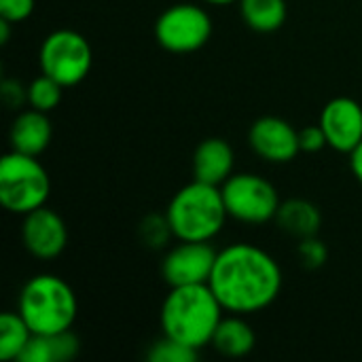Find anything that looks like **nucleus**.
<instances>
[{
  "instance_id": "nucleus-28",
  "label": "nucleus",
  "mask_w": 362,
  "mask_h": 362,
  "mask_svg": "<svg viewBox=\"0 0 362 362\" xmlns=\"http://www.w3.org/2000/svg\"><path fill=\"white\" fill-rule=\"evenodd\" d=\"M8 38H11V21H6V19L0 17V42L6 45Z\"/></svg>"
},
{
  "instance_id": "nucleus-23",
  "label": "nucleus",
  "mask_w": 362,
  "mask_h": 362,
  "mask_svg": "<svg viewBox=\"0 0 362 362\" xmlns=\"http://www.w3.org/2000/svg\"><path fill=\"white\" fill-rule=\"evenodd\" d=\"M297 259H299V263H301L305 269H320V267L327 263L329 252H327V246L314 235V238H303V240H299Z\"/></svg>"
},
{
  "instance_id": "nucleus-2",
  "label": "nucleus",
  "mask_w": 362,
  "mask_h": 362,
  "mask_svg": "<svg viewBox=\"0 0 362 362\" xmlns=\"http://www.w3.org/2000/svg\"><path fill=\"white\" fill-rule=\"evenodd\" d=\"M223 312L221 301L208 284L172 286L170 295L163 299L159 322L165 337L202 350L212 344Z\"/></svg>"
},
{
  "instance_id": "nucleus-7",
  "label": "nucleus",
  "mask_w": 362,
  "mask_h": 362,
  "mask_svg": "<svg viewBox=\"0 0 362 362\" xmlns=\"http://www.w3.org/2000/svg\"><path fill=\"white\" fill-rule=\"evenodd\" d=\"M221 193L227 206L229 218H235L246 225H263L276 218L280 208V197L276 187L250 172L231 174L223 185Z\"/></svg>"
},
{
  "instance_id": "nucleus-26",
  "label": "nucleus",
  "mask_w": 362,
  "mask_h": 362,
  "mask_svg": "<svg viewBox=\"0 0 362 362\" xmlns=\"http://www.w3.org/2000/svg\"><path fill=\"white\" fill-rule=\"evenodd\" d=\"M299 144H301V151H303V153H318V151H322L325 146H329V144H327V136H325L320 123H318V125L303 127V129L299 132Z\"/></svg>"
},
{
  "instance_id": "nucleus-25",
  "label": "nucleus",
  "mask_w": 362,
  "mask_h": 362,
  "mask_svg": "<svg viewBox=\"0 0 362 362\" xmlns=\"http://www.w3.org/2000/svg\"><path fill=\"white\" fill-rule=\"evenodd\" d=\"M34 4L36 0H0V17L11 23L25 21L34 13Z\"/></svg>"
},
{
  "instance_id": "nucleus-20",
  "label": "nucleus",
  "mask_w": 362,
  "mask_h": 362,
  "mask_svg": "<svg viewBox=\"0 0 362 362\" xmlns=\"http://www.w3.org/2000/svg\"><path fill=\"white\" fill-rule=\"evenodd\" d=\"M62 89L64 85H59L55 78L40 74L28 85V104L36 110L51 112L62 102Z\"/></svg>"
},
{
  "instance_id": "nucleus-8",
  "label": "nucleus",
  "mask_w": 362,
  "mask_h": 362,
  "mask_svg": "<svg viewBox=\"0 0 362 362\" xmlns=\"http://www.w3.org/2000/svg\"><path fill=\"white\" fill-rule=\"evenodd\" d=\"M212 36L208 11L193 2H180L165 8L155 23L157 42L170 53L199 51Z\"/></svg>"
},
{
  "instance_id": "nucleus-17",
  "label": "nucleus",
  "mask_w": 362,
  "mask_h": 362,
  "mask_svg": "<svg viewBox=\"0 0 362 362\" xmlns=\"http://www.w3.org/2000/svg\"><path fill=\"white\" fill-rule=\"evenodd\" d=\"M255 344H257V335L240 314H231L227 318L223 316L212 337L214 350L229 358H242L250 354L255 350Z\"/></svg>"
},
{
  "instance_id": "nucleus-13",
  "label": "nucleus",
  "mask_w": 362,
  "mask_h": 362,
  "mask_svg": "<svg viewBox=\"0 0 362 362\" xmlns=\"http://www.w3.org/2000/svg\"><path fill=\"white\" fill-rule=\"evenodd\" d=\"M233 165H235V155L227 140L206 138L197 144L193 155L195 180L221 187L233 174Z\"/></svg>"
},
{
  "instance_id": "nucleus-4",
  "label": "nucleus",
  "mask_w": 362,
  "mask_h": 362,
  "mask_svg": "<svg viewBox=\"0 0 362 362\" xmlns=\"http://www.w3.org/2000/svg\"><path fill=\"white\" fill-rule=\"evenodd\" d=\"M17 312L34 335H53L70 331L76 320L78 301L64 278L40 274L23 284Z\"/></svg>"
},
{
  "instance_id": "nucleus-29",
  "label": "nucleus",
  "mask_w": 362,
  "mask_h": 362,
  "mask_svg": "<svg viewBox=\"0 0 362 362\" xmlns=\"http://www.w3.org/2000/svg\"><path fill=\"white\" fill-rule=\"evenodd\" d=\"M208 4H231V2H238V0H204Z\"/></svg>"
},
{
  "instance_id": "nucleus-19",
  "label": "nucleus",
  "mask_w": 362,
  "mask_h": 362,
  "mask_svg": "<svg viewBox=\"0 0 362 362\" xmlns=\"http://www.w3.org/2000/svg\"><path fill=\"white\" fill-rule=\"evenodd\" d=\"M32 335L34 333L19 312H4L0 316V358L19 361Z\"/></svg>"
},
{
  "instance_id": "nucleus-10",
  "label": "nucleus",
  "mask_w": 362,
  "mask_h": 362,
  "mask_svg": "<svg viewBox=\"0 0 362 362\" xmlns=\"http://www.w3.org/2000/svg\"><path fill=\"white\" fill-rule=\"evenodd\" d=\"M21 240L25 250L42 261H51L66 250L68 227L64 218L51 208L42 206L23 216Z\"/></svg>"
},
{
  "instance_id": "nucleus-21",
  "label": "nucleus",
  "mask_w": 362,
  "mask_h": 362,
  "mask_svg": "<svg viewBox=\"0 0 362 362\" xmlns=\"http://www.w3.org/2000/svg\"><path fill=\"white\" fill-rule=\"evenodd\" d=\"M172 235L174 233H172V227H170V221L165 214H148L138 225V238L151 250L165 248V244Z\"/></svg>"
},
{
  "instance_id": "nucleus-6",
  "label": "nucleus",
  "mask_w": 362,
  "mask_h": 362,
  "mask_svg": "<svg viewBox=\"0 0 362 362\" xmlns=\"http://www.w3.org/2000/svg\"><path fill=\"white\" fill-rule=\"evenodd\" d=\"M38 64L42 74L55 78L64 87H74L89 74L93 53L89 40L83 34L62 28L42 40Z\"/></svg>"
},
{
  "instance_id": "nucleus-15",
  "label": "nucleus",
  "mask_w": 362,
  "mask_h": 362,
  "mask_svg": "<svg viewBox=\"0 0 362 362\" xmlns=\"http://www.w3.org/2000/svg\"><path fill=\"white\" fill-rule=\"evenodd\" d=\"M278 227L297 238V240H303V238H314L318 235L320 227H322V214L320 210L308 202V199H288V202H280V208L276 212V218Z\"/></svg>"
},
{
  "instance_id": "nucleus-12",
  "label": "nucleus",
  "mask_w": 362,
  "mask_h": 362,
  "mask_svg": "<svg viewBox=\"0 0 362 362\" xmlns=\"http://www.w3.org/2000/svg\"><path fill=\"white\" fill-rule=\"evenodd\" d=\"M250 148L269 163H288L301 153L299 132L280 117H261L248 132Z\"/></svg>"
},
{
  "instance_id": "nucleus-11",
  "label": "nucleus",
  "mask_w": 362,
  "mask_h": 362,
  "mask_svg": "<svg viewBox=\"0 0 362 362\" xmlns=\"http://www.w3.org/2000/svg\"><path fill=\"white\" fill-rule=\"evenodd\" d=\"M327 144L337 153H352L362 142V106L348 95L333 98L320 112Z\"/></svg>"
},
{
  "instance_id": "nucleus-14",
  "label": "nucleus",
  "mask_w": 362,
  "mask_h": 362,
  "mask_svg": "<svg viewBox=\"0 0 362 362\" xmlns=\"http://www.w3.org/2000/svg\"><path fill=\"white\" fill-rule=\"evenodd\" d=\"M8 138H11V151L38 157L51 144L53 125L47 112L42 110H36V108L21 110L11 125Z\"/></svg>"
},
{
  "instance_id": "nucleus-3",
  "label": "nucleus",
  "mask_w": 362,
  "mask_h": 362,
  "mask_svg": "<svg viewBox=\"0 0 362 362\" xmlns=\"http://www.w3.org/2000/svg\"><path fill=\"white\" fill-rule=\"evenodd\" d=\"M165 216L180 242H210L229 218L221 187L193 180L178 189L168 204Z\"/></svg>"
},
{
  "instance_id": "nucleus-5",
  "label": "nucleus",
  "mask_w": 362,
  "mask_h": 362,
  "mask_svg": "<svg viewBox=\"0 0 362 362\" xmlns=\"http://www.w3.org/2000/svg\"><path fill=\"white\" fill-rule=\"evenodd\" d=\"M51 193V178L34 155L11 151L0 159V204L25 216L42 208Z\"/></svg>"
},
{
  "instance_id": "nucleus-18",
  "label": "nucleus",
  "mask_w": 362,
  "mask_h": 362,
  "mask_svg": "<svg viewBox=\"0 0 362 362\" xmlns=\"http://www.w3.org/2000/svg\"><path fill=\"white\" fill-rule=\"evenodd\" d=\"M240 11L248 28L257 32H276L284 25L286 0H240Z\"/></svg>"
},
{
  "instance_id": "nucleus-22",
  "label": "nucleus",
  "mask_w": 362,
  "mask_h": 362,
  "mask_svg": "<svg viewBox=\"0 0 362 362\" xmlns=\"http://www.w3.org/2000/svg\"><path fill=\"white\" fill-rule=\"evenodd\" d=\"M199 350H193L176 339L161 337L151 350H148V361L151 362H193L197 358Z\"/></svg>"
},
{
  "instance_id": "nucleus-27",
  "label": "nucleus",
  "mask_w": 362,
  "mask_h": 362,
  "mask_svg": "<svg viewBox=\"0 0 362 362\" xmlns=\"http://www.w3.org/2000/svg\"><path fill=\"white\" fill-rule=\"evenodd\" d=\"M350 168H352V174L356 176V180L362 185V142L350 153Z\"/></svg>"
},
{
  "instance_id": "nucleus-1",
  "label": "nucleus",
  "mask_w": 362,
  "mask_h": 362,
  "mask_svg": "<svg viewBox=\"0 0 362 362\" xmlns=\"http://www.w3.org/2000/svg\"><path fill=\"white\" fill-rule=\"evenodd\" d=\"M208 286L229 314H257L269 308L282 291L278 261L255 244H231L216 255Z\"/></svg>"
},
{
  "instance_id": "nucleus-16",
  "label": "nucleus",
  "mask_w": 362,
  "mask_h": 362,
  "mask_svg": "<svg viewBox=\"0 0 362 362\" xmlns=\"http://www.w3.org/2000/svg\"><path fill=\"white\" fill-rule=\"evenodd\" d=\"M81 344L70 331L53 335H32L19 362H68L76 358Z\"/></svg>"
},
{
  "instance_id": "nucleus-9",
  "label": "nucleus",
  "mask_w": 362,
  "mask_h": 362,
  "mask_svg": "<svg viewBox=\"0 0 362 362\" xmlns=\"http://www.w3.org/2000/svg\"><path fill=\"white\" fill-rule=\"evenodd\" d=\"M216 255L210 242H180L163 257L161 276L170 286L208 284Z\"/></svg>"
},
{
  "instance_id": "nucleus-24",
  "label": "nucleus",
  "mask_w": 362,
  "mask_h": 362,
  "mask_svg": "<svg viewBox=\"0 0 362 362\" xmlns=\"http://www.w3.org/2000/svg\"><path fill=\"white\" fill-rule=\"evenodd\" d=\"M0 98H2L6 108L17 110L23 104H28V87H23L15 78H4L2 85H0Z\"/></svg>"
}]
</instances>
